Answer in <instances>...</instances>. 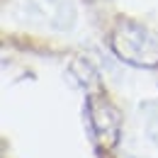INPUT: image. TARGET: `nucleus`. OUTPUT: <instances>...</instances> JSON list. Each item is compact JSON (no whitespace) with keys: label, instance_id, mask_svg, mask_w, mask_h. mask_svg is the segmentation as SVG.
Instances as JSON below:
<instances>
[{"label":"nucleus","instance_id":"1","mask_svg":"<svg viewBox=\"0 0 158 158\" xmlns=\"http://www.w3.org/2000/svg\"><path fill=\"white\" fill-rule=\"evenodd\" d=\"M110 49L114 56L136 68L158 66V34L134 20H119L110 34Z\"/></svg>","mask_w":158,"mask_h":158},{"label":"nucleus","instance_id":"2","mask_svg":"<svg viewBox=\"0 0 158 158\" xmlns=\"http://www.w3.org/2000/svg\"><path fill=\"white\" fill-rule=\"evenodd\" d=\"M88 114H90V129L102 151H112L119 141V127H122V114L119 110L107 98L88 100Z\"/></svg>","mask_w":158,"mask_h":158}]
</instances>
